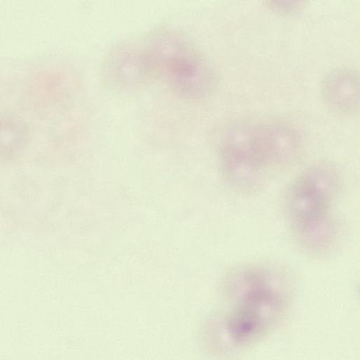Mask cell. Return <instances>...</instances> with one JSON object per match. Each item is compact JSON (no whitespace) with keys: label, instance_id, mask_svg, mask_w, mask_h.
<instances>
[{"label":"cell","instance_id":"cell-3","mask_svg":"<svg viewBox=\"0 0 360 360\" xmlns=\"http://www.w3.org/2000/svg\"><path fill=\"white\" fill-rule=\"evenodd\" d=\"M338 188L335 171L317 165L298 175L286 191V217L298 242L310 253H328L337 242L339 225L334 208Z\"/></svg>","mask_w":360,"mask_h":360},{"label":"cell","instance_id":"cell-4","mask_svg":"<svg viewBox=\"0 0 360 360\" xmlns=\"http://www.w3.org/2000/svg\"><path fill=\"white\" fill-rule=\"evenodd\" d=\"M139 51L146 78L162 81L177 95L200 99L213 91L215 79L210 64L179 33L158 29Z\"/></svg>","mask_w":360,"mask_h":360},{"label":"cell","instance_id":"cell-5","mask_svg":"<svg viewBox=\"0 0 360 360\" xmlns=\"http://www.w3.org/2000/svg\"><path fill=\"white\" fill-rule=\"evenodd\" d=\"M321 92L327 108L338 115L349 116L359 109V72L351 68H340L324 78Z\"/></svg>","mask_w":360,"mask_h":360},{"label":"cell","instance_id":"cell-2","mask_svg":"<svg viewBox=\"0 0 360 360\" xmlns=\"http://www.w3.org/2000/svg\"><path fill=\"white\" fill-rule=\"evenodd\" d=\"M217 143L223 176L242 191L258 189L270 173L293 162L301 148L297 130L278 120L232 123Z\"/></svg>","mask_w":360,"mask_h":360},{"label":"cell","instance_id":"cell-1","mask_svg":"<svg viewBox=\"0 0 360 360\" xmlns=\"http://www.w3.org/2000/svg\"><path fill=\"white\" fill-rule=\"evenodd\" d=\"M288 278L263 265L242 267L225 282L223 301L209 331L216 348L238 351L266 336L282 319L290 302Z\"/></svg>","mask_w":360,"mask_h":360},{"label":"cell","instance_id":"cell-6","mask_svg":"<svg viewBox=\"0 0 360 360\" xmlns=\"http://www.w3.org/2000/svg\"><path fill=\"white\" fill-rule=\"evenodd\" d=\"M267 6L272 11L280 15H293L302 11L306 6L305 1H268Z\"/></svg>","mask_w":360,"mask_h":360}]
</instances>
